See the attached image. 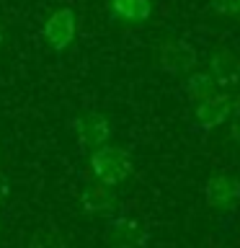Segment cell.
<instances>
[{
  "label": "cell",
  "mask_w": 240,
  "mask_h": 248,
  "mask_svg": "<svg viewBox=\"0 0 240 248\" xmlns=\"http://www.w3.org/2000/svg\"><path fill=\"white\" fill-rule=\"evenodd\" d=\"M132 168H135V163H132V155L124 147L101 145L90 153V173L96 176L98 184L119 186L132 176Z\"/></svg>",
  "instance_id": "cell-1"
},
{
  "label": "cell",
  "mask_w": 240,
  "mask_h": 248,
  "mask_svg": "<svg viewBox=\"0 0 240 248\" xmlns=\"http://www.w3.org/2000/svg\"><path fill=\"white\" fill-rule=\"evenodd\" d=\"M232 116H240V96H230V93H220V96H209L204 101H199L194 108V119H196L199 129H214L220 124L230 122Z\"/></svg>",
  "instance_id": "cell-2"
},
{
  "label": "cell",
  "mask_w": 240,
  "mask_h": 248,
  "mask_svg": "<svg viewBox=\"0 0 240 248\" xmlns=\"http://www.w3.org/2000/svg\"><path fill=\"white\" fill-rule=\"evenodd\" d=\"M108 248H145L150 243V230L135 217H114L104 232Z\"/></svg>",
  "instance_id": "cell-3"
},
{
  "label": "cell",
  "mask_w": 240,
  "mask_h": 248,
  "mask_svg": "<svg viewBox=\"0 0 240 248\" xmlns=\"http://www.w3.org/2000/svg\"><path fill=\"white\" fill-rule=\"evenodd\" d=\"M155 60L165 73H173V75L191 73L196 67V52H194L191 44L181 42V39H165L155 52Z\"/></svg>",
  "instance_id": "cell-4"
},
{
  "label": "cell",
  "mask_w": 240,
  "mask_h": 248,
  "mask_svg": "<svg viewBox=\"0 0 240 248\" xmlns=\"http://www.w3.org/2000/svg\"><path fill=\"white\" fill-rule=\"evenodd\" d=\"M73 129H75V137L83 147H101L111 140V122L108 116L98 114V111H88L83 116H77L73 122Z\"/></svg>",
  "instance_id": "cell-5"
},
{
  "label": "cell",
  "mask_w": 240,
  "mask_h": 248,
  "mask_svg": "<svg viewBox=\"0 0 240 248\" xmlns=\"http://www.w3.org/2000/svg\"><path fill=\"white\" fill-rule=\"evenodd\" d=\"M75 13L70 8H57L44 23V39L54 52H65L75 39Z\"/></svg>",
  "instance_id": "cell-6"
},
{
  "label": "cell",
  "mask_w": 240,
  "mask_h": 248,
  "mask_svg": "<svg viewBox=\"0 0 240 248\" xmlns=\"http://www.w3.org/2000/svg\"><path fill=\"white\" fill-rule=\"evenodd\" d=\"M204 199L212 209H235L240 202V181L230 173L212 176L204 186Z\"/></svg>",
  "instance_id": "cell-7"
},
{
  "label": "cell",
  "mask_w": 240,
  "mask_h": 248,
  "mask_svg": "<svg viewBox=\"0 0 240 248\" xmlns=\"http://www.w3.org/2000/svg\"><path fill=\"white\" fill-rule=\"evenodd\" d=\"M209 73H212L214 83L227 88V85H238L240 83V54L222 46L209 57Z\"/></svg>",
  "instance_id": "cell-8"
},
{
  "label": "cell",
  "mask_w": 240,
  "mask_h": 248,
  "mask_svg": "<svg viewBox=\"0 0 240 248\" xmlns=\"http://www.w3.org/2000/svg\"><path fill=\"white\" fill-rule=\"evenodd\" d=\"M80 204L88 215H101V212H111L116 207V191L114 186L106 184H93L80 194Z\"/></svg>",
  "instance_id": "cell-9"
},
{
  "label": "cell",
  "mask_w": 240,
  "mask_h": 248,
  "mask_svg": "<svg viewBox=\"0 0 240 248\" xmlns=\"http://www.w3.org/2000/svg\"><path fill=\"white\" fill-rule=\"evenodd\" d=\"M111 16L121 23H145L152 16V0H111Z\"/></svg>",
  "instance_id": "cell-10"
},
{
  "label": "cell",
  "mask_w": 240,
  "mask_h": 248,
  "mask_svg": "<svg viewBox=\"0 0 240 248\" xmlns=\"http://www.w3.org/2000/svg\"><path fill=\"white\" fill-rule=\"evenodd\" d=\"M214 91H217V83H214L212 73H191L186 78V93H189L196 104L209 98V96H214Z\"/></svg>",
  "instance_id": "cell-11"
},
{
  "label": "cell",
  "mask_w": 240,
  "mask_h": 248,
  "mask_svg": "<svg viewBox=\"0 0 240 248\" xmlns=\"http://www.w3.org/2000/svg\"><path fill=\"white\" fill-rule=\"evenodd\" d=\"M29 248H67L65 238L54 228H39L29 240Z\"/></svg>",
  "instance_id": "cell-12"
},
{
  "label": "cell",
  "mask_w": 240,
  "mask_h": 248,
  "mask_svg": "<svg viewBox=\"0 0 240 248\" xmlns=\"http://www.w3.org/2000/svg\"><path fill=\"white\" fill-rule=\"evenodd\" d=\"M209 5L220 16H240V0H209Z\"/></svg>",
  "instance_id": "cell-13"
},
{
  "label": "cell",
  "mask_w": 240,
  "mask_h": 248,
  "mask_svg": "<svg viewBox=\"0 0 240 248\" xmlns=\"http://www.w3.org/2000/svg\"><path fill=\"white\" fill-rule=\"evenodd\" d=\"M8 191H11V184H8V176L0 173V202L8 197Z\"/></svg>",
  "instance_id": "cell-14"
},
{
  "label": "cell",
  "mask_w": 240,
  "mask_h": 248,
  "mask_svg": "<svg viewBox=\"0 0 240 248\" xmlns=\"http://www.w3.org/2000/svg\"><path fill=\"white\" fill-rule=\"evenodd\" d=\"M232 137H235L238 142H240V116H238V122L232 124Z\"/></svg>",
  "instance_id": "cell-15"
},
{
  "label": "cell",
  "mask_w": 240,
  "mask_h": 248,
  "mask_svg": "<svg viewBox=\"0 0 240 248\" xmlns=\"http://www.w3.org/2000/svg\"><path fill=\"white\" fill-rule=\"evenodd\" d=\"M0 44H3V29H0Z\"/></svg>",
  "instance_id": "cell-16"
}]
</instances>
